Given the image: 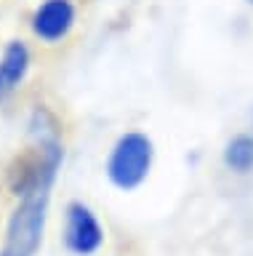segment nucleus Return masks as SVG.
<instances>
[{
    "instance_id": "obj_1",
    "label": "nucleus",
    "mask_w": 253,
    "mask_h": 256,
    "mask_svg": "<svg viewBox=\"0 0 253 256\" xmlns=\"http://www.w3.org/2000/svg\"><path fill=\"white\" fill-rule=\"evenodd\" d=\"M48 200L51 192H35V195L19 198V206L13 208L5 240L0 248V256H35L43 243V230L48 219Z\"/></svg>"
},
{
    "instance_id": "obj_2",
    "label": "nucleus",
    "mask_w": 253,
    "mask_h": 256,
    "mask_svg": "<svg viewBox=\"0 0 253 256\" xmlns=\"http://www.w3.org/2000/svg\"><path fill=\"white\" fill-rule=\"evenodd\" d=\"M155 163V144L147 134L128 131L115 142L107 158V176L117 190L131 192L144 184Z\"/></svg>"
},
{
    "instance_id": "obj_3",
    "label": "nucleus",
    "mask_w": 253,
    "mask_h": 256,
    "mask_svg": "<svg viewBox=\"0 0 253 256\" xmlns=\"http://www.w3.org/2000/svg\"><path fill=\"white\" fill-rule=\"evenodd\" d=\"M104 243V230L85 203H69L64 214V246L75 256H91Z\"/></svg>"
},
{
    "instance_id": "obj_4",
    "label": "nucleus",
    "mask_w": 253,
    "mask_h": 256,
    "mask_svg": "<svg viewBox=\"0 0 253 256\" xmlns=\"http://www.w3.org/2000/svg\"><path fill=\"white\" fill-rule=\"evenodd\" d=\"M75 24V6L69 0H45L32 16V30L40 40H61Z\"/></svg>"
},
{
    "instance_id": "obj_5",
    "label": "nucleus",
    "mask_w": 253,
    "mask_h": 256,
    "mask_svg": "<svg viewBox=\"0 0 253 256\" xmlns=\"http://www.w3.org/2000/svg\"><path fill=\"white\" fill-rule=\"evenodd\" d=\"M29 70V51L24 43H8L0 56V99H5Z\"/></svg>"
},
{
    "instance_id": "obj_6",
    "label": "nucleus",
    "mask_w": 253,
    "mask_h": 256,
    "mask_svg": "<svg viewBox=\"0 0 253 256\" xmlns=\"http://www.w3.org/2000/svg\"><path fill=\"white\" fill-rule=\"evenodd\" d=\"M221 160L229 171L235 174H251L253 171V134H237L224 144Z\"/></svg>"
},
{
    "instance_id": "obj_7",
    "label": "nucleus",
    "mask_w": 253,
    "mask_h": 256,
    "mask_svg": "<svg viewBox=\"0 0 253 256\" xmlns=\"http://www.w3.org/2000/svg\"><path fill=\"white\" fill-rule=\"evenodd\" d=\"M248 3H251V6H253V0H248Z\"/></svg>"
}]
</instances>
